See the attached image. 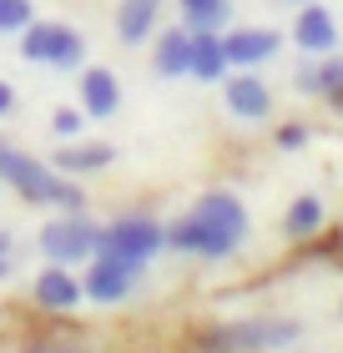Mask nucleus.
<instances>
[{
    "mask_svg": "<svg viewBox=\"0 0 343 353\" xmlns=\"http://www.w3.org/2000/svg\"><path fill=\"white\" fill-rule=\"evenodd\" d=\"M187 66H192V30L187 26L152 30V71L161 81H182Z\"/></svg>",
    "mask_w": 343,
    "mask_h": 353,
    "instance_id": "13",
    "label": "nucleus"
},
{
    "mask_svg": "<svg viewBox=\"0 0 343 353\" xmlns=\"http://www.w3.org/2000/svg\"><path fill=\"white\" fill-rule=\"evenodd\" d=\"M288 6H303V0H288Z\"/></svg>",
    "mask_w": 343,
    "mask_h": 353,
    "instance_id": "26",
    "label": "nucleus"
},
{
    "mask_svg": "<svg viewBox=\"0 0 343 353\" xmlns=\"http://www.w3.org/2000/svg\"><path fill=\"white\" fill-rule=\"evenodd\" d=\"M187 30H227L233 21V0H177Z\"/></svg>",
    "mask_w": 343,
    "mask_h": 353,
    "instance_id": "17",
    "label": "nucleus"
},
{
    "mask_svg": "<svg viewBox=\"0 0 343 353\" xmlns=\"http://www.w3.org/2000/svg\"><path fill=\"white\" fill-rule=\"evenodd\" d=\"M101 248L121 252V258H137V263H152L167 248V222L152 212H121V217L101 222Z\"/></svg>",
    "mask_w": 343,
    "mask_h": 353,
    "instance_id": "6",
    "label": "nucleus"
},
{
    "mask_svg": "<svg viewBox=\"0 0 343 353\" xmlns=\"http://www.w3.org/2000/svg\"><path fill=\"white\" fill-rule=\"evenodd\" d=\"M111 162H117V147H111V141H96V137H71V141H61V147L51 152V167L66 172V176L106 172Z\"/></svg>",
    "mask_w": 343,
    "mask_h": 353,
    "instance_id": "12",
    "label": "nucleus"
},
{
    "mask_svg": "<svg viewBox=\"0 0 343 353\" xmlns=\"http://www.w3.org/2000/svg\"><path fill=\"white\" fill-rule=\"evenodd\" d=\"M86 111H81V106H56L51 111V132L61 137V141H71V137H86Z\"/></svg>",
    "mask_w": 343,
    "mask_h": 353,
    "instance_id": "19",
    "label": "nucleus"
},
{
    "mask_svg": "<svg viewBox=\"0 0 343 353\" xmlns=\"http://www.w3.org/2000/svg\"><path fill=\"white\" fill-rule=\"evenodd\" d=\"M288 30H293V46H298L303 56L338 51V21H333V10H329V6H318V0H303Z\"/></svg>",
    "mask_w": 343,
    "mask_h": 353,
    "instance_id": "9",
    "label": "nucleus"
},
{
    "mask_svg": "<svg viewBox=\"0 0 343 353\" xmlns=\"http://www.w3.org/2000/svg\"><path fill=\"white\" fill-rule=\"evenodd\" d=\"M6 147H10V141H6V137H0V157H6Z\"/></svg>",
    "mask_w": 343,
    "mask_h": 353,
    "instance_id": "24",
    "label": "nucleus"
},
{
    "mask_svg": "<svg viewBox=\"0 0 343 353\" xmlns=\"http://www.w3.org/2000/svg\"><path fill=\"white\" fill-rule=\"evenodd\" d=\"M222 51H227L233 66L257 71L263 61H273L283 51V36H277L273 26H233V30H222Z\"/></svg>",
    "mask_w": 343,
    "mask_h": 353,
    "instance_id": "10",
    "label": "nucleus"
},
{
    "mask_svg": "<svg viewBox=\"0 0 343 353\" xmlns=\"http://www.w3.org/2000/svg\"><path fill=\"white\" fill-rule=\"evenodd\" d=\"M96 248H101V222L91 217V207H81V212H56V217H46V222H41V232H36V252H41V263L81 268Z\"/></svg>",
    "mask_w": 343,
    "mask_h": 353,
    "instance_id": "3",
    "label": "nucleus"
},
{
    "mask_svg": "<svg viewBox=\"0 0 343 353\" xmlns=\"http://www.w3.org/2000/svg\"><path fill=\"white\" fill-rule=\"evenodd\" d=\"M81 268H86L81 272V293H86V303H96V308L126 303L141 288V278H146V263L121 258V252H111V248H96Z\"/></svg>",
    "mask_w": 343,
    "mask_h": 353,
    "instance_id": "4",
    "label": "nucleus"
},
{
    "mask_svg": "<svg viewBox=\"0 0 343 353\" xmlns=\"http://www.w3.org/2000/svg\"><path fill=\"white\" fill-rule=\"evenodd\" d=\"M157 21H161V0H117V41L121 46L152 41Z\"/></svg>",
    "mask_w": 343,
    "mask_h": 353,
    "instance_id": "16",
    "label": "nucleus"
},
{
    "mask_svg": "<svg viewBox=\"0 0 343 353\" xmlns=\"http://www.w3.org/2000/svg\"><path fill=\"white\" fill-rule=\"evenodd\" d=\"M227 71H233V61H227V51H222V30H192V66H187V76L202 81V86H212V81H222Z\"/></svg>",
    "mask_w": 343,
    "mask_h": 353,
    "instance_id": "15",
    "label": "nucleus"
},
{
    "mask_svg": "<svg viewBox=\"0 0 343 353\" xmlns=\"http://www.w3.org/2000/svg\"><path fill=\"white\" fill-rule=\"evenodd\" d=\"M76 96H81L76 106L86 111L91 121H106V117H117V111H121V81H117L106 66L76 71Z\"/></svg>",
    "mask_w": 343,
    "mask_h": 353,
    "instance_id": "11",
    "label": "nucleus"
},
{
    "mask_svg": "<svg viewBox=\"0 0 343 353\" xmlns=\"http://www.w3.org/2000/svg\"><path fill=\"white\" fill-rule=\"evenodd\" d=\"M298 339H303V323L283 313H253V318H227V323L197 328L202 348H227V353H277V348H293Z\"/></svg>",
    "mask_w": 343,
    "mask_h": 353,
    "instance_id": "1",
    "label": "nucleus"
},
{
    "mask_svg": "<svg viewBox=\"0 0 343 353\" xmlns=\"http://www.w3.org/2000/svg\"><path fill=\"white\" fill-rule=\"evenodd\" d=\"M30 21H36L30 0H0V36H21Z\"/></svg>",
    "mask_w": 343,
    "mask_h": 353,
    "instance_id": "18",
    "label": "nucleus"
},
{
    "mask_svg": "<svg viewBox=\"0 0 343 353\" xmlns=\"http://www.w3.org/2000/svg\"><path fill=\"white\" fill-rule=\"evenodd\" d=\"M192 212H197L202 228H207V243H202V258H207V263H227L242 243H248V232H253L248 207H242V197H237V192H227V187L197 192Z\"/></svg>",
    "mask_w": 343,
    "mask_h": 353,
    "instance_id": "2",
    "label": "nucleus"
},
{
    "mask_svg": "<svg viewBox=\"0 0 343 353\" xmlns=\"http://www.w3.org/2000/svg\"><path fill=\"white\" fill-rule=\"evenodd\" d=\"M15 101H21V96H15V86L6 81V76H0V121H10V117H15Z\"/></svg>",
    "mask_w": 343,
    "mask_h": 353,
    "instance_id": "23",
    "label": "nucleus"
},
{
    "mask_svg": "<svg viewBox=\"0 0 343 353\" xmlns=\"http://www.w3.org/2000/svg\"><path fill=\"white\" fill-rule=\"evenodd\" d=\"M30 303L41 313H76L86 293H81V272L66 263H41V272L30 278Z\"/></svg>",
    "mask_w": 343,
    "mask_h": 353,
    "instance_id": "8",
    "label": "nucleus"
},
{
    "mask_svg": "<svg viewBox=\"0 0 343 353\" xmlns=\"http://www.w3.org/2000/svg\"><path fill=\"white\" fill-rule=\"evenodd\" d=\"M329 222V207H323V197L318 192H303V197H293L288 207H283V237H288V248H303V243H313L318 237V228Z\"/></svg>",
    "mask_w": 343,
    "mask_h": 353,
    "instance_id": "14",
    "label": "nucleus"
},
{
    "mask_svg": "<svg viewBox=\"0 0 343 353\" xmlns=\"http://www.w3.org/2000/svg\"><path fill=\"white\" fill-rule=\"evenodd\" d=\"M293 91L298 96H318V56H308L293 66Z\"/></svg>",
    "mask_w": 343,
    "mask_h": 353,
    "instance_id": "21",
    "label": "nucleus"
},
{
    "mask_svg": "<svg viewBox=\"0 0 343 353\" xmlns=\"http://www.w3.org/2000/svg\"><path fill=\"white\" fill-rule=\"evenodd\" d=\"M15 41H21V56L30 66H51V71H81L86 66V41L66 21H30Z\"/></svg>",
    "mask_w": 343,
    "mask_h": 353,
    "instance_id": "5",
    "label": "nucleus"
},
{
    "mask_svg": "<svg viewBox=\"0 0 343 353\" xmlns=\"http://www.w3.org/2000/svg\"><path fill=\"white\" fill-rule=\"evenodd\" d=\"M10 278H15V232L0 228V283H10Z\"/></svg>",
    "mask_w": 343,
    "mask_h": 353,
    "instance_id": "22",
    "label": "nucleus"
},
{
    "mask_svg": "<svg viewBox=\"0 0 343 353\" xmlns=\"http://www.w3.org/2000/svg\"><path fill=\"white\" fill-rule=\"evenodd\" d=\"M308 141H313V132H308L303 121H283V126L273 132V147H277V152H303Z\"/></svg>",
    "mask_w": 343,
    "mask_h": 353,
    "instance_id": "20",
    "label": "nucleus"
},
{
    "mask_svg": "<svg viewBox=\"0 0 343 353\" xmlns=\"http://www.w3.org/2000/svg\"><path fill=\"white\" fill-rule=\"evenodd\" d=\"M338 318H343V298H338Z\"/></svg>",
    "mask_w": 343,
    "mask_h": 353,
    "instance_id": "25",
    "label": "nucleus"
},
{
    "mask_svg": "<svg viewBox=\"0 0 343 353\" xmlns=\"http://www.w3.org/2000/svg\"><path fill=\"white\" fill-rule=\"evenodd\" d=\"M222 106L233 121H268L273 117V91L257 71L248 66H233L222 76Z\"/></svg>",
    "mask_w": 343,
    "mask_h": 353,
    "instance_id": "7",
    "label": "nucleus"
}]
</instances>
